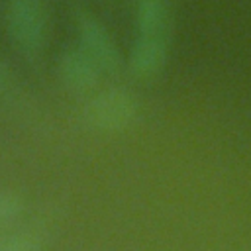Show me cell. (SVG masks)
<instances>
[{
  "label": "cell",
  "mask_w": 251,
  "mask_h": 251,
  "mask_svg": "<svg viewBox=\"0 0 251 251\" xmlns=\"http://www.w3.org/2000/svg\"><path fill=\"white\" fill-rule=\"evenodd\" d=\"M139 110V100L129 88L106 86L88 96L82 106V122L100 133H120L137 122Z\"/></svg>",
  "instance_id": "2"
},
{
  "label": "cell",
  "mask_w": 251,
  "mask_h": 251,
  "mask_svg": "<svg viewBox=\"0 0 251 251\" xmlns=\"http://www.w3.org/2000/svg\"><path fill=\"white\" fill-rule=\"evenodd\" d=\"M55 76L67 92L90 94L96 90L102 78V71L78 45H75V47H65L57 55Z\"/></svg>",
  "instance_id": "4"
},
{
  "label": "cell",
  "mask_w": 251,
  "mask_h": 251,
  "mask_svg": "<svg viewBox=\"0 0 251 251\" xmlns=\"http://www.w3.org/2000/svg\"><path fill=\"white\" fill-rule=\"evenodd\" d=\"M24 208H25L24 198L18 192L0 190V231L4 227H8L10 224H14L22 216Z\"/></svg>",
  "instance_id": "8"
},
{
  "label": "cell",
  "mask_w": 251,
  "mask_h": 251,
  "mask_svg": "<svg viewBox=\"0 0 251 251\" xmlns=\"http://www.w3.org/2000/svg\"><path fill=\"white\" fill-rule=\"evenodd\" d=\"M169 51V35H135L126 57V71L137 80H153L165 71Z\"/></svg>",
  "instance_id": "5"
},
{
  "label": "cell",
  "mask_w": 251,
  "mask_h": 251,
  "mask_svg": "<svg viewBox=\"0 0 251 251\" xmlns=\"http://www.w3.org/2000/svg\"><path fill=\"white\" fill-rule=\"evenodd\" d=\"M49 6L45 0H6L4 29L16 53L35 63L49 41Z\"/></svg>",
  "instance_id": "1"
},
{
  "label": "cell",
  "mask_w": 251,
  "mask_h": 251,
  "mask_svg": "<svg viewBox=\"0 0 251 251\" xmlns=\"http://www.w3.org/2000/svg\"><path fill=\"white\" fill-rule=\"evenodd\" d=\"M76 45L100 67L102 75H118L126 61L122 59V53L118 49V43L104 22H100L90 12H78L76 14Z\"/></svg>",
  "instance_id": "3"
},
{
  "label": "cell",
  "mask_w": 251,
  "mask_h": 251,
  "mask_svg": "<svg viewBox=\"0 0 251 251\" xmlns=\"http://www.w3.org/2000/svg\"><path fill=\"white\" fill-rule=\"evenodd\" d=\"M133 24L137 35H171V2L135 0Z\"/></svg>",
  "instance_id": "6"
},
{
  "label": "cell",
  "mask_w": 251,
  "mask_h": 251,
  "mask_svg": "<svg viewBox=\"0 0 251 251\" xmlns=\"http://www.w3.org/2000/svg\"><path fill=\"white\" fill-rule=\"evenodd\" d=\"M0 251H45V241L39 231L22 229L0 239Z\"/></svg>",
  "instance_id": "7"
},
{
  "label": "cell",
  "mask_w": 251,
  "mask_h": 251,
  "mask_svg": "<svg viewBox=\"0 0 251 251\" xmlns=\"http://www.w3.org/2000/svg\"><path fill=\"white\" fill-rule=\"evenodd\" d=\"M12 86V71L6 65L4 57L0 55V96H4Z\"/></svg>",
  "instance_id": "9"
}]
</instances>
